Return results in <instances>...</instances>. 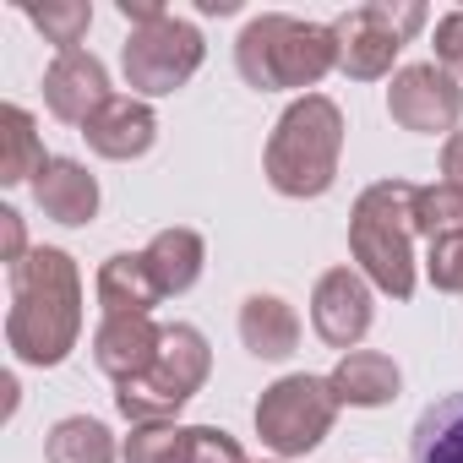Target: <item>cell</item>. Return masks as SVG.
<instances>
[{
	"mask_svg": "<svg viewBox=\"0 0 463 463\" xmlns=\"http://www.w3.org/2000/svg\"><path fill=\"white\" fill-rule=\"evenodd\" d=\"M82 338V273L61 246H33L28 262L12 268L6 344L23 365H66Z\"/></svg>",
	"mask_w": 463,
	"mask_h": 463,
	"instance_id": "cell-1",
	"label": "cell"
},
{
	"mask_svg": "<svg viewBox=\"0 0 463 463\" xmlns=\"http://www.w3.org/2000/svg\"><path fill=\"white\" fill-rule=\"evenodd\" d=\"M235 71L257 93H311L327 71H338L333 23H306L289 12H262L235 39Z\"/></svg>",
	"mask_w": 463,
	"mask_h": 463,
	"instance_id": "cell-2",
	"label": "cell"
},
{
	"mask_svg": "<svg viewBox=\"0 0 463 463\" xmlns=\"http://www.w3.org/2000/svg\"><path fill=\"white\" fill-rule=\"evenodd\" d=\"M338 158H344V109L327 93H300L279 115V126L262 147V175L279 196L311 202V196L333 191Z\"/></svg>",
	"mask_w": 463,
	"mask_h": 463,
	"instance_id": "cell-3",
	"label": "cell"
},
{
	"mask_svg": "<svg viewBox=\"0 0 463 463\" xmlns=\"http://www.w3.org/2000/svg\"><path fill=\"white\" fill-rule=\"evenodd\" d=\"M414 191L409 180H376L354 196V213H349V257L354 268L365 273V284L376 295H392V300H409L414 284H420V268H414Z\"/></svg>",
	"mask_w": 463,
	"mask_h": 463,
	"instance_id": "cell-4",
	"label": "cell"
},
{
	"mask_svg": "<svg viewBox=\"0 0 463 463\" xmlns=\"http://www.w3.org/2000/svg\"><path fill=\"white\" fill-rule=\"evenodd\" d=\"M207 376H213V349H207L202 327L169 322L153 371L137 376V382H126V387H115V409H120V420H131V425H169V420L207 387Z\"/></svg>",
	"mask_w": 463,
	"mask_h": 463,
	"instance_id": "cell-5",
	"label": "cell"
},
{
	"mask_svg": "<svg viewBox=\"0 0 463 463\" xmlns=\"http://www.w3.org/2000/svg\"><path fill=\"white\" fill-rule=\"evenodd\" d=\"M333 420H338V398L327 376H311V371H289L257 398V436L273 458L317 452L333 436Z\"/></svg>",
	"mask_w": 463,
	"mask_h": 463,
	"instance_id": "cell-6",
	"label": "cell"
},
{
	"mask_svg": "<svg viewBox=\"0 0 463 463\" xmlns=\"http://www.w3.org/2000/svg\"><path fill=\"white\" fill-rule=\"evenodd\" d=\"M207 61V44H202V28L185 23V17H164L153 28H131V39L120 44V71H126V88L137 99H169L180 93Z\"/></svg>",
	"mask_w": 463,
	"mask_h": 463,
	"instance_id": "cell-7",
	"label": "cell"
},
{
	"mask_svg": "<svg viewBox=\"0 0 463 463\" xmlns=\"http://www.w3.org/2000/svg\"><path fill=\"white\" fill-rule=\"evenodd\" d=\"M425 28V6L414 0H371V6H354L333 23V39H338V71L354 77V82H382L392 77V61L398 50Z\"/></svg>",
	"mask_w": 463,
	"mask_h": 463,
	"instance_id": "cell-8",
	"label": "cell"
},
{
	"mask_svg": "<svg viewBox=\"0 0 463 463\" xmlns=\"http://www.w3.org/2000/svg\"><path fill=\"white\" fill-rule=\"evenodd\" d=\"M387 115L414 137H452L463 126V77L441 71L436 61H414L392 71Z\"/></svg>",
	"mask_w": 463,
	"mask_h": 463,
	"instance_id": "cell-9",
	"label": "cell"
},
{
	"mask_svg": "<svg viewBox=\"0 0 463 463\" xmlns=\"http://www.w3.org/2000/svg\"><path fill=\"white\" fill-rule=\"evenodd\" d=\"M376 322V289L365 284L360 268H327L311 289V327L327 349L349 354Z\"/></svg>",
	"mask_w": 463,
	"mask_h": 463,
	"instance_id": "cell-10",
	"label": "cell"
},
{
	"mask_svg": "<svg viewBox=\"0 0 463 463\" xmlns=\"http://www.w3.org/2000/svg\"><path fill=\"white\" fill-rule=\"evenodd\" d=\"M126 463H251L246 447L218 430V425H131L126 447H120Z\"/></svg>",
	"mask_w": 463,
	"mask_h": 463,
	"instance_id": "cell-11",
	"label": "cell"
},
{
	"mask_svg": "<svg viewBox=\"0 0 463 463\" xmlns=\"http://www.w3.org/2000/svg\"><path fill=\"white\" fill-rule=\"evenodd\" d=\"M109 99H115V88H109V71H104V61L93 50H66V55L50 61V71H44V109L55 120L82 131Z\"/></svg>",
	"mask_w": 463,
	"mask_h": 463,
	"instance_id": "cell-12",
	"label": "cell"
},
{
	"mask_svg": "<svg viewBox=\"0 0 463 463\" xmlns=\"http://www.w3.org/2000/svg\"><path fill=\"white\" fill-rule=\"evenodd\" d=\"M158 349H164V327L153 317H104L93 327V365L115 387L147 376L153 360H158Z\"/></svg>",
	"mask_w": 463,
	"mask_h": 463,
	"instance_id": "cell-13",
	"label": "cell"
},
{
	"mask_svg": "<svg viewBox=\"0 0 463 463\" xmlns=\"http://www.w3.org/2000/svg\"><path fill=\"white\" fill-rule=\"evenodd\" d=\"M82 137H88V147H93L99 158H109V164H131V158L153 153V142H158V115H153L147 99H137V93H115V99L82 126Z\"/></svg>",
	"mask_w": 463,
	"mask_h": 463,
	"instance_id": "cell-14",
	"label": "cell"
},
{
	"mask_svg": "<svg viewBox=\"0 0 463 463\" xmlns=\"http://www.w3.org/2000/svg\"><path fill=\"white\" fill-rule=\"evenodd\" d=\"M327 387H333L338 409H344V403H349V409H387V403H398V392H403V371H398V360L382 354V349H349V354H338V365L327 371Z\"/></svg>",
	"mask_w": 463,
	"mask_h": 463,
	"instance_id": "cell-15",
	"label": "cell"
},
{
	"mask_svg": "<svg viewBox=\"0 0 463 463\" xmlns=\"http://www.w3.org/2000/svg\"><path fill=\"white\" fill-rule=\"evenodd\" d=\"M33 202H39L44 218L66 223V229H82V223L99 218V180L88 175V164L50 153V164H44L39 180H33Z\"/></svg>",
	"mask_w": 463,
	"mask_h": 463,
	"instance_id": "cell-16",
	"label": "cell"
},
{
	"mask_svg": "<svg viewBox=\"0 0 463 463\" xmlns=\"http://www.w3.org/2000/svg\"><path fill=\"white\" fill-rule=\"evenodd\" d=\"M93 289H99L104 317H153V306L164 300V289H158V279H153V268H147L142 251H115V257H104Z\"/></svg>",
	"mask_w": 463,
	"mask_h": 463,
	"instance_id": "cell-17",
	"label": "cell"
},
{
	"mask_svg": "<svg viewBox=\"0 0 463 463\" xmlns=\"http://www.w3.org/2000/svg\"><path fill=\"white\" fill-rule=\"evenodd\" d=\"M241 344L257 360H289L300 349V317L284 295H246L241 300Z\"/></svg>",
	"mask_w": 463,
	"mask_h": 463,
	"instance_id": "cell-18",
	"label": "cell"
},
{
	"mask_svg": "<svg viewBox=\"0 0 463 463\" xmlns=\"http://www.w3.org/2000/svg\"><path fill=\"white\" fill-rule=\"evenodd\" d=\"M142 257H147V268H153V279H158V289L169 300V295L196 289V279L207 268V241L196 235V229H185V223H169V229H158V235L147 241Z\"/></svg>",
	"mask_w": 463,
	"mask_h": 463,
	"instance_id": "cell-19",
	"label": "cell"
},
{
	"mask_svg": "<svg viewBox=\"0 0 463 463\" xmlns=\"http://www.w3.org/2000/svg\"><path fill=\"white\" fill-rule=\"evenodd\" d=\"M409 463H463V392H447L420 409L409 436Z\"/></svg>",
	"mask_w": 463,
	"mask_h": 463,
	"instance_id": "cell-20",
	"label": "cell"
},
{
	"mask_svg": "<svg viewBox=\"0 0 463 463\" xmlns=\"http://www.w3.org/2000/svg\"><path fill=\"white\" fill-rule=\"evenodd\" d=\"M44 164L50 153L39 142V120L23 104H6L0 109V185H33Z\"/></svg>",
	"mask_w": 463,
	"mask_h": 463,
	"instance_id": "cell-21",
	"label": "cell"
},
{
	"mask_svg": "<svg viewBox=\"0 0 463 463\" xmlns=\"http://www.w3.org/2000/svg\"><path fill=\"white\" fill-rule=\"evenodd\" d=\"M115 458H120V447H115L109 425L93 414H66L44 436V463H115Z\"/></svg>",
	"mask_w": 463,
	"mask_h": 463,
	"instance_id": "cell-22",
	"label": "cell"
},
{
	"mask_svg": "<svg viewBox=\"0 0 463 463\" xmlns=\"http://www.w3.org/2000/svg\"><path fill=\"white\" fill-rule=\"evenodd\" d=\"M23 17L55 44V55H66V50H82L93 28V0H44V6H23Z\"/></svg>",
	"mask_w": 463,
	"mask_h": 463,
	"instance_id": "cell-23",
	"label": "cell"
},
{
	"mask_svg": "<svg viewBox=\"0 0 463 463\" xmlns=\"http://www.w3.org/2000/svg\"><path fill=\"white\" fill-rule=\"evenodd\" d=\"M414 235H425V241L463 235V185L430 180V185L414 191Z\"/></svg>",
	"mask_w": 463,
	"mask_h": 463,
	"instance_id": "cell-24",
	"label": "cell"
},
{
	"mask_svg": "<svg viewBox=\"0 0 463 463\" xmlns=\"http://www.w3.org/2000/svg\"><path fill=\"white\" fill-rule=\"evenodd\" d=\"M425 279H430V289H441V295H463V235L430 241V251H425Z\"/></svg>",
	"mask_w": 463,
	"mask_h": 463,
	"instance_id": "cell-25",
	"label": "cell"
},
{
	"mask_svg": "<svg viewBox=\"0 0 463 463\" xmlns=\"http://www.w3.org/2000/svg\"><path fill=\"white\" fill-rule=\"evenodd\" d=\"M436 66L441 71H452V77H463V12H447L441 23H436Z\"/></svg>",
	"mask_w": 463,
	"mask_h": 463,
	"instance_id": "cell-26",
	"label": "cell"
},
{
	"mask_svg": "<svg viewBox=\"0 0 463 463\" xmlns=\"http://www.w3.org/2000/svg\"><path fill=\"white\" fill-rule=\"evenodd\" d=\"M0 262H6V273L17 262H28V235H23V213L17 207H0Z\"/></svg>",
	"mask_w": 463,
	"mask_h": 463,
	"instance_id": "cell-27",
	"label": "cell"
},
{
	"mask_svg": "<svg viewBox=\"0 0 463 463\" xmlns=\"http://www.w3.org/2000/svg\"><path fill=\"white\" fill-rule=\"evenodd\" d=\"M115 12H120L131 28H153V23H164V17H169L164 0H115Z\"/></svg>",
	"mask_w": 463,
	"mask_h": 463,
	"instance_id": "cell-28",
	"label": "cell"
},
{
	"mask_svg": "<svg viewBox=\"0 0 463 463\" xmlns=\"http://www.w3.org/2000/svg\"><path fill=\"white\" fill-rule=\"evenodd\" d=\"M441 180H452V185H463V126L441 142Z\"/></svg>",
	"mask_w": 463,
	"mask_h": 463,
	"instance_id": "cell-29",
	"label": "cell"
},
{
	"mask_svg": "<svg viewBox=\"0 0 463 463\" xmlns=\"http://www.w3.org/2000/svg\"><path fill=\"white\" fill-rule=\"evenodd\" d=\"M196 12H202V17H235L241 0H196Z\"/></svg>",
	"mask_w": 463,
	"mask_h": 463,
	"instance_id": "cell-30",
	"label": "cell"
},
{
	"mask_svg": "<svg viewBox=\"0 0 463 463\" xmlns=\"http://www.w3.org/2000/svg\"><path fill=\"white\" fill-rule=\"evenodd\" d=\"M273 463H284V458H273Z\"/></svg>",
	"mask_w": 463,
	"mask_h": 463,
	"instance_id": "cell-31",
	"label": "cell"
}]
</instances>
